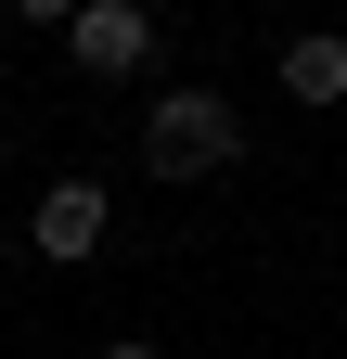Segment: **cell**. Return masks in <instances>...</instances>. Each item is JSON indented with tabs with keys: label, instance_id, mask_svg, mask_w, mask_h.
Listing matches in <instances>:
<instances>
[{
	"label": "cell",
	"instance_id": "6da1fadb",
	"mask_svg": "<svg viewBox=\"0 0 347 359\" xmlns=\"http://www.w3.org/2000/svg\"><path fill=\"white\" fill-rule=\"evenodd\" d=\"M232 154H244V116L219 90H155V116H142V167L155 180H219Z\"/></svg>",
	"mask_w": 347,
	"mask_h": 359
},
{
	"label": "cell",
	"instance_id": "7a4b0ae2",
	"mask_svg": "<svg viewBox=\"0 0 347 359\" xmlns=\"http://www.w3.org/2000/svg\"><path fill=\"white\" fill-rule=\"evenodd\" d=\"M103 231H116V193H103V180H52V193L26 205V244L52 257V269H77V257H103Z\"/></svg>",
	"mask_w": 347,
	"mask_h": 359
},
{
	"label": "cell",
	"instance_id": "3957f363",
	"mask_svg": "<svg viewBox=\"0 0 347 359\" xmlns=\"http://www.w3.org/2000/svg\"><path fill=\"white\" fill-rule=\"evenodd\" d=\"M65 52L91 65V77H142V52H155V26H142V0H91V13L65 26Z\"/></svg>",
	"mask_w": 347,
	"mask_h": 359
},
{
	"label": "cell",
	"instance_id": "277c9868",
	"mask_svg": "<svg viewBox=\"0 0 347 359\" xmlns=\"http://www.w3.org/2000/svg\"><path fill=\"white\" fill-rule=\"evenodd\" d=\"M283 90H296V103H347V39H334V26L283 39Z\"/></svg>",
	"mask_w": 347,
	"mask_h": 359
},
{
	"label": "cell",
	"instance_id": "5b68a950",
	"mask_svg": "<svg viewBox=\"0 0 347 359\" xmlns=\"http://www.w3.org/2000/svg\"><path fill=\"white\" fill-rule=\"evenodd\" d=\"M13 13H26V26H77L91 0H13Z\"/></svg>",
	"mask_w": 347,
	"mask_h": 359
},
{
	"label": "cell",
	"instance_id": "8992f818",
	"mask_svg": "<svg viewBox=\"0 0 347 359\" xmlns=\"http://www.w3.org/2000/svg\"><path fill=\"white\" fill-rule=\"evenodd\" d=\"M91 359H155V346H142V334H116V346H91Z\"/></svg>",
	"mask_w": 347,
	"mask_h": 359
}]
</instances>
